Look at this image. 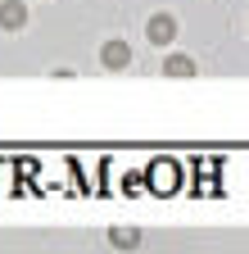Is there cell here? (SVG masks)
Segmentation results:
<instances>
[{"mask_svg":"<svg viewBox=\"0 0 249 254\" xmlns=\"http://www.w3.org/2000/svg\"><path fill=\"white\" fill-rule=\"evenodd\" d=\"M172 37H177V18H172V14H154V18H149V41H154V46H168Z\"/></svg>","mask_w":249,"mask_h":254,"instance_id":"1","label":"cell"},{"mask_svg":"<svg viewBox=\"0 0 249 254\" xmlns=\"http://www.w3.org/2000/svg\"><path fill=\"white\" fill-rule=\"evenodd\" d=\"M100 59H104V68H127V64H132V50H127V41H109L100 50Z\"/></svg>","mask_w":249,"mask_h":254,"instance_id":"2","label":"cell"},{"mask_svg":"<svg viewBox=\"0 0 249 254\" xmlns=\"http://www.w3.org/2000/svg\"><path fill=\"white\" fill-rule=\"evenodd\" d=\"M27 23V5L23 0H5L0 5V27H23Z\"/></svg>","mask_w":249,"mask_h":254,"instance_id":"3","label":"cell"},{"mask_svg":"<svg viewBox=\"0 0 249 254\" xmlns=\"http://www.w3.org/2000/svg\"><path fill=\"white\" fill-rule=\"evenodd\" d=\"M163 73H168V77H191V73H195V64L186 59V55H172V59L163 64Z\"/></svg>","mask_w":249,"mask_h":254,"instance_id":"4","label":"cell"},{"mask_svg":"<svg viewBox=\"0 0 249 254\" xmlns=\"http://www.w3.org/2000/svg\"><path fill=\"white\" fill-rule=\"evenodd\" d=\"M0 5H5V0H0Z\"/></svg>","mask_w":249,"mask_h":254,"instance_id":"5","label":"cell"}]
</instances>
